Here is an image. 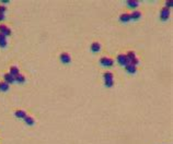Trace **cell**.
<instances>
[{"mask_svg": "<svg viewBox=\"0 0 173 144\" xmlns=\"http://www.w3.org/2000/svg\"><path fill=\"white\" fill-rule=\"evenodd\" d=\"M117 62L121 66H124V67H126V66L129 64V61H128V59H127L126 55H123V54H122V55H118V57H117Z\"/></svg>", "mask_w": 173, "mask_h": 144, "instance_id": "6da1fadb", "label": "cell"}, {"mask_svg": "<svg viewBox=\"0 0 173 144\" xmlns=\"http://www.w3.org/2000/svg\"><path fill=\"white\" fill-rule=\"evenodd\" d=\"M100 62H101L102 66H104V67H112L114 64L113 59L108 58V57H103V58L100 59Z\"/></svg>", "mask_w": 173, "mask_h": 144, "instance_id": "7a4b0ae2", "label": "cell"}, {"mask_svg": "<svg viewBox=\"0 0 173 144\" xmlns=\"http://www.w3.org/2000/svg\"><path fill=\"white\" fill-rule=\"evenodd\" d=\"M160 18H161L162 21H166L170 18V9L168 8H163L161 10V13H160Z\"/></svg>", "mask_w": 173, "mask_h": 144, "instance_id": "3957f363", "label": "cell"}, {"mask_svg": "<svg viewBox=\"0 0 173 144\" xmlns=\"http://www.w3.org/2000/svg\"><path fill=\"white\" fill-rule=\"evenodd\" d=\"M60 60H62L63 64H69V62L71 61V58H70V56H69V54L64 52L60 55Z\"/></svg>", "mask_w": 173, "mask_h": 144, "instance_id": "277c9868", "label": "cell"}, {"mask_svg": "<svg viewBox=\"0 0 173 144\" xmlns=\"http://www.w3.org/2000/svg\"><path fill=\"white\" fill-rule=\"evenodd\" d=\"M0 34H2L4 36H9L11 34V30L6 25H0Z\"/></svg>", "mask_w": 173, "mask_h": 144, "instance_id": "5b68a950", "label": "cell"}, {"mask_svg": "<svg viewBox=\"0 0 173 144\" xmlns=\"http://www.w3.org/2000/svg\"><path fill=\"white\" fill-rule=\"evenodd\" d=\"M5 82L6 83H8V84H11V83H13V82H16V80H14V76H11L10 73H7V74H5Z\"/></svg>", "mask_w": 173, "mask_h": 144, "instance_id": "8992f818", "label": "cell"}, {"mask_svg": "<svg viewBox=\"0 0 173 144\" xmlns=\"http://www.w3.org/2000/svg\"><path fill=\"white\" fill-rule=\"evenodd\" d=\"M14 115H16V117H18V118H25L26 117V112H24V110L22 109H20V110H16L14 112Z\"/></svg>", "mask_w": 173, "mask_h": 144, "instance_id": "52a82bcc", "label": "cell"}, {"mask_svg": "<svg viewBox=\"0 0 173 144\" xmlns=\"http://www.w3.org/2000/svg\"><path fill=\"white\" fill-rule=\"evenodd\" d=\"M130 20V16L128 13H123V14H121L120 16V21L121 22H128V21Z\"/></svg>", "mask_w": 173, "mask_h": 144, "instance_id": "ba28073f", "label": "cell"}, {"mask_svg": "<svg viewBox=\"0 0 173 144\" xmlns=\"http://www.w3.org/2000/svg\"><path fill=\"white\" fill-rule=\"evenodd\" d=\"M126 71L128 72V73L133 74V73H136V71H137V68H136V66L128 64V66H126Z\"/></svg>", "mask_w": 173, "mask_h": 144, "instance_id": "9c48e42d", "label": "cell"}, {"mask_svg": "<svg viewBox=\"0 0 173 144\" xmlns=\"http://www.w3.org/2000/svg\"><path fill=\"white\" fill-rule=\"evenodd\" d=\"M91 50H92L93 52H98L101 50V45H100L99 43H93L92 45H91Z\"/></svg>", "mask_w": 173, "mask_h": 144, "instance_id": "30bf717a", "label": "cell"}, {"mask_svg": "<svg viewBox=\"0 0 173 144\" xmlns=\"http://www.w3.org/2000/svg\"><path fill=\"white\" fill-rule=\"evenodd\" d=\"M126 4H127V6H128L129 8H137L138 4H139V2L137 1V0H129V1H127Z\"/></svg>", "mask_w": 173, "mask_h": 144, "instance_id": "8fae6325", "label": "cell"}, {"mask_svg": "<svg viewBox=\"0 0 173 144\" xmlns=\"http://www.w3.org/2000/svg\"><path fill=\"white\" fill-rule=\"evenodd\" d=\"M7 40H6V36H4L2 34H0V47L1 48H5L7 47Z\"/></svg>", "mask_w": 173, "mask_h": 144, "instance_id": "7c38bea8", "label": "cell"}, {"mask_svg": "<svg viewBox=\"0 0 173 144\" xmlns=\"http://www.w3.org/2000/svg\"><path fill=\"white\" fill-rule=\"evenodd\" d=\"M129 16H130V20H132V19H133V20H138L139 18L141 16V12H139V11H134L132 14H129Z\"/></svg>", "mask_w": 173, "mask_h": 144, "instance_id": "4fadbf2b", "label": "cell"}, {"mask_svg": "<svg viewBox=\"0 0 173 144\" xmlns=\"http://www.w3.org/2000/svg\"><path fill=\"white\" fill-rule=\"evenodd\" d=\"M24 121H25V124H28V126H33V124H35L34 118H32V117H29V116H26L25 118H24Z\"/></svg>", "mask_w": 173, "mask_h": 144, "instance_id": "5bb4252c", "label": "cell"}, {"mask_svg": "<svg viewBox=\"0 0 173 144\" xmlns=\"http://www.w3.org/2000/svg\"><path fill=\"white\" fill-rule=\"evenodd\" d=\"M14 80L18 83H24L25 82V76H22V74H18L17 76H14Z\"/></svg>", "mask_w": 173, "mask_h": 144, "instance_id": "9a60e30c", "label": "cell"}, {"mask_svg": "<svg viewBox=\"0 0 173 144\" xmlns=\"http://www.w3.org/2000/svg\"><path fill=\"white\" fill-rule=\"evenodd\" d=\"M10 74H11V76H17L18 74H20L19 73V68L14 67V66H13V67H11L10 68Z\"/></svg>", "mask_w": 173, "mask_h": 144, "instance_id": "2e32d148", "label": "cell"}, {"mask_svg": "<svg viewBox=\"0 0 173 144\" xmlns=\"http://www.w3.org/2000/svg\"><path fill=\"white\" fill-rule=\"evenodd\" d=\"M9 90V84L6 83V82H0V91L2 92H6Z\"/></svg>", "mask_w": 173, "mask_h": 144, "instance_id": "e0dca14e", "label": "cell"}, {"mask_svg": "<svg viewBox=\"0 0 173 144\" xmlns=\"http://www.w3.org/2000/svg\"><path fill=\"white\" fill-rule=\"evenodd\" d=\"M104 80L107 81V80H113V73L112 72H106V73H104Z\"/></svg>", "mask_w": 173, "mask_h": 144, "instance_id": "ac0fdd59", "label": "cell"}, {"mask_svg": "<svg viewBox=\"0 0 173 144\" xmlns=\"http://www.w3.org/2000/svg\"><path fill=\"white\" fill-rule=\"evenodd\" d=\"M126 57H127V59H128V61H130L132 59H134V58H135L136 55H135V52H129L126 55Z\"/></svg>", "mask_w": 173, "mask_h": 144, "instance_id": "d6986e66", "label": "cell"}, {"mask_svg": "<svg viewBox=\"0 0 173 144\" xmlns=\"http://www.w3.org/2000/svg\"><path fill=\"white\" fill-rule=\"evenodd\" d=\"M105 85L107 86V88H111V86L114 85V80H107L105 81Z\"/></svg>", "mask_w": 173, "mask_h": 144, "instance_id": "ffe728a7", "label": "cell"}, {"mask_svg": "<svg viewBox=\"0 0 173 144\" xmlns=\"http://www.w3.org/2000/svg\"><path fill=\"white\" fill-rule=\"evenodd\" d=\"M6 12V7L5 6H0V14H4Z\"/></svg>", "mask_w": 173, "mask_h": 144, "instance_id": "44dd1931", "label": "cell"}, {"mask_svg": "<svg viewBox=\"0 0 173 144\" xmlns=\"http://www.w3.org/2000/svg\"><path fill=\"white\" fill-rule=\"evenodd\" d=\"M165 6H166V7H165V8H168V9H170V8H171V7H172V2H171V1H166V2H165Z\"/></svg>", "mask_w": 173, "mask_h": 144, "instance_id": "7402d4cb", "label": "cell"}, {"mask_svg": "<svg viewBox=\"0 0 173 144\" xmlns=\"http://www.w3.org/2000/svg\"><path fill=\"white\" fill-rule=\"evenodd\" d=\"M4 19H5V16H4V14H0V21L4 20Z\"/></svg>", "mask_w": 173, "mask_h": 144, "instance_id": "603a6c76", "label": "cell"}]
</instances>
